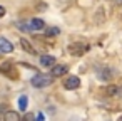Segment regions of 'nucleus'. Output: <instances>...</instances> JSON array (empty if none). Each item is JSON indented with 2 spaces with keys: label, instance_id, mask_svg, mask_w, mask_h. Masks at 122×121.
Listing matches in <instances>:
<instances>
[{
  "label": "nucleus",
  "instance_id": "f257e3e1",
  "mask_svg": "<svg viewBox=\"0 0 122 121\" xmlns=\"http://www.w3.org/2000/svg\"><path fill=\"white\" fill-rule=\"evenodd\" d=\"M54 82V76L52 74H37L30 79V84L34 87H47Z\"/></svg>",
  "mask_w": 122,
  "mask_h": 121
},
{
  "label": "nucleus",
  "instance_id": "f03ea898",
  "mask_svg": "<svg viewBox=\"0 0 122 121\" xmlns=\"http://www.w3.org/2000/svg\"><path fill=\"white\" fill-rule=\"evenodd\" d=\"M87 51H89V46L84 44V42H74V44L69 46V52L72 56H84Z\"/></svg>",
  "mask_w": 122,
  "mask_h": 121
},
{
  "label": "nucleus",
  "instance_id": "7ed1b4c3",
  "mask_svg": "<svg viewBox=\"0 0 122 121\" xmlns=\"http://www.w3.org/2000/svg\"><path fill=\"white\" fill-rule=\"evenodd\" d=\"M12 66H14V64H12L10 61H5L2 66H0V72L5 74V76H9V77H17V72L14 71Z\"/></svg>",
  "mask_w": 122,
  "mask_h": 121
},
{
  "label": "nucleus",
  "instance_id": "20e7f679",
  "mask_svg": "<svg viewBox=\"0 0 122 121\" xmlns=\"http://www.w3.org/2000/svg\"><path fill=\"white\" fill-rule=\"evenodd\" d=\"M80 86V79L77 76H69L65 81H64V87L65 89H77Z\"/></svg>",
  "mask_w": 122,
  "mask_h": 121
},
{
  "label": "nucleus",
  "instance_id": "39448f33",
  "mask_svg": "<svg viewBox=\"0 0 122 121\" xmlns=\"http://www.w3.org/2000/svg\"><path fill=\"white\" fill-rule=\"evenodd\" d=\"M12 51H14V44H12L9 39H5V37H0V52L9 54V52H12Z\"/></svg>",
  "mask_w": 122,
  "mask_h": 121
},
{
  "label": "nucleus",
  "instance_id": "423d86ee",
  "mask_svg": "<svg viewBox=\"0 0 122 121\" xmlns=\"http://www.w3.org/2000/svg\"><path fill=\"white\" fill-rule=\"evenodd\" d=\"M67 71H69V67L67 66H64V64H59V66H52V76L54 77H59V76H64V74H67Z\"/></svg>",
  "mask_w": 122,
  "mask_h": 121
},
{
  "label": "nucleus",
  "instance_id": "0eeeda50",
  "mask_svg": "<svg viewBox=\"0 0 122 121\" xmlns=\"http://www.w3.org/2000/svg\"><path fill=\"white\" fill-rule=\"evenodd\" d=\"M40 64L44 66V67H52L54 64H55V59H54V56H40Z\"/></svg>",
  "mask_w": 122,
  "mask_h": 121
},
{
  "label": "nucleus",
  "instance_id": "6e6552de",
  "mask_svg": "<svg viewBox=\"0 0 122 121\" xmlns=\"http://www.w3.org/2000/svg\"><path fill=\"white\" fill-rule=\"evenodd\" d=\"M20 46H22V49H24L25 52H29V54H32V56H35V49L32 47V44H30L27 39H20Z\"/></svg>",
  "mask_w": 122,
  "mask_h": 121
},
{
  "label": "nucleus",
  "instance_id": "1a4fd4ad",
  "mask_svg": "<svg viewBox=\"0 0 122 121\" xmlns=\"http://www.w3.org/2000/svg\"><path fill=\"white\" fill-rule=\"evenodd\" d=\"M30 29L42 30V29H45V24H44L42 19H32V20H30Z\"/></svg>",
  "mask_w": 122,
  "mask_h": 121
},
{
  "label": "nucleus",
  "instance_id": "9d476101",
  "mask_svg": "<svg viewBox=\"0 0 122 121\" xmlns=\"http://www.w3.org/2000/svg\"><path fill=\"white\" fill-rule=\"evenodd\" d=\"M4 118H5V121H19L20 119V114L15 113V111H7L4 114Z\"/></svg>",
  "mask_w": 122,
  "mask_h": 121
},
{
  "label": "nucleus",
  "instance_id": "9b49d317",
  "mask_svg": "<svg viewBox=\"0 0 122 121\" xmlns=\"http://www.w3.org/2000/svg\"><path fill=\"white\" fill-rule=\"evenodd\" d=\"M105 92H107V96H117V94H120V87H119V86L110 84V86H107Z\"/></svg>",
  "mask_w": 122,
  "mask_h": 121
},
{
  "label": "nucleus",
  "instance_id": "f8f14e48",
  "mask_svg": "<svg viewBox=\"0 0 122 121\" xmlns=\"http://www.w3.org/2000/svg\"><path fill=\"white\" fill-rule=\"evenodd\" d=\"M59 32H60V30H59L57 27H47V29H45V35H47V37H54V35H59Z\"/></svg>",
  "mask_w": 122,
  "mask_h": 121
},
{
  "label": "nucleus",
  "instance_id": "ddd939ff",
  "mask_svg": "<svg viewBox=\"0 0 122 121\" xmlns=\"http://www.w3.org/2000/svg\"><path fill=\"white\" fill-rule=\"evenodd\" d=\"M27 104H29L27 96H20V98H19V108H20L22 111H25V109H27Z\"/></svg>",
  "mask_w": 122,
  "mask_h": 121
},
{
  "label": "nucleus",
  "instance_id": "4468645a",
  "mask_svg": "<svg viewBox=\"0 0 122 121\" xmlns=\"http://www.w3.org/2000/svg\"><path fill=\"white\" fill-rule=\"evenodd\" d=\"M100 79H110V71L107 69V67H102V71H100Z\"/></svg>",
  "mask_w": 122,
  "mask_h": 121
},
{
  "label": "nucleus",
  "instance_id": "2eb2a0df",
  "mask_svg": "<svg viewBox=\"0 0 122 121\" xmlns=\"http://www.w3.org/2000/svg\"><path fill=\"white\" fill-rule=\"evenodd\" d=\"M4 15H5V7L0 5V17H4Z\"/></svg>",
  "mask_w": 122,
  "mask_h": 121
},
{
  "label": "nucleus",
  "instance_id": "dca6fc26",
  "mask_svg": "<svg viewBox=\"0 0 122 121\" xmlns=\"http://www.w3.org/2000/svg\"><path fill=\"white\" fill-rule=\"evenodd\" d=\"M35 118H37V119H44V114H42V113H39V114H37Z\"/></svg>",
  "mask_w": 122,
  "mask_h": 121
}]
</instances>
